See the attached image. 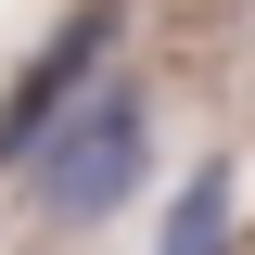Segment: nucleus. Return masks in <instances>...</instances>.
I'll list each match as a JSON object with an SVG mask.
<instances>
[{"instance_id":"f257e3e1","label":"nucleus","mask_w":255,"mask_h":255,"mask_svg":"<svg viewBox=\"0 0 255 255\" xmlns=\"http://www.w3.org/2000/svg\"><path fill=\"white\" fill-rule=\"evenodd\" d=\"M140 179H153V77H128V64H102L90 90H77L51 128H38V153L13 166L26 217L51 230V243L115 230L128 204H140Z\"/></svg>"},{"instance_id":"f03ea898","label":"nucleus","mask_w":255,"mask_h":255,"mask_svg":"<svg viewBox=\"0 0 255 255\" xmlns=\"http://www.w3.org/2000/svg\"><path fill=\"white\" fill-rule=\"evenodd\" d=\"M102 64H115V0H77V13H64V26L38 38V51L13 64V77H0V179H13V166L38 153V128H51L64 102L90 90Z\"/></svg>"},{"instance_id":"7ed1b4c3","label":"nucleus","mask_w":255,"mask_h":255,"mask_svg":"<svg viewBox=\"0 0 255 255\" xmlns=\"http://www.w3.org/2000/svg\"><path fill=\"white\" fill-rule=\"evenodd\" d=\"M243 243V166L204 153L179 191H166V217H153V255H230Z\"/></svg>"}]
</instances>
